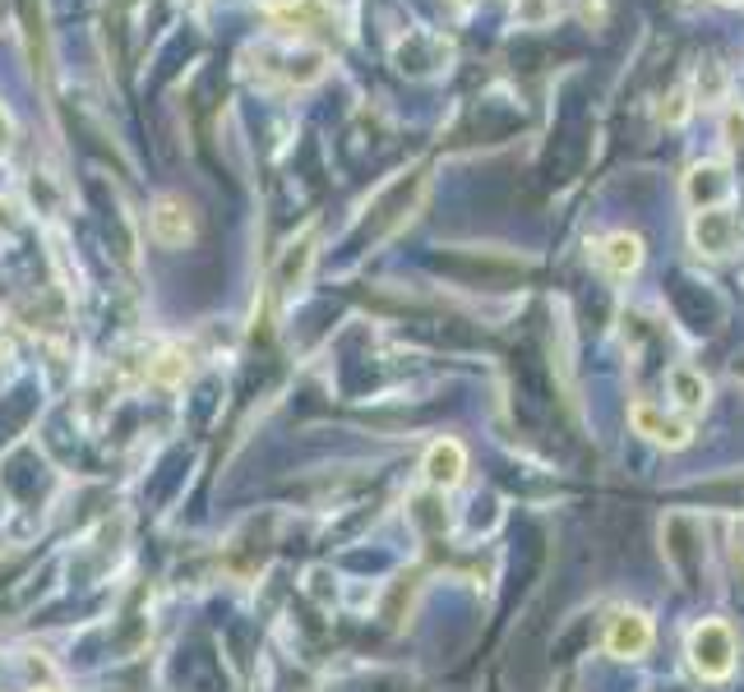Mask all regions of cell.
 <instances>
[{
  "label": "cell",
  "mask_w": 744,
  "mask_h": 692,
  "mask_svg": "<svg viewBox=\"0 0 744 692\" xmlns=\"http://www.w3.org/2000/svg\"><path fill=\"white\" fill-rule=\"evenodd\" d=\"M726 195H731V171L722 162H703L685 176V199L694 208H722Z\"/></svg>",
  "instance_id": "ba28073f"
},
{
  "label": "cell",
  "mask_w": 744,
  "mask_h": 692,
  "mask_svg": "<svg viewBox=\"0 0 744 692\" xmlns=\"http://www.w3.org/2000/svg\"><path fill=\"white\" fill-rule=\"evenodd\" d=\"M670 397H675V406L685 416H698L707 406V379L698 369H689V365H675L670 369Z\"/></svg>",
  "instance_id": "30bf717a"
},
{
  "label": "cell",
  "mask_w": 744,
  "mask_h": 692,
  "mask_svg": "<svg viewBox=\"0 0 744 692\" xmlns=\"http://www.w3.org/2000/svg\"><path fill=\"white\" fill-rule=\"evenodd\" d=\"M726 135H731V144H735V148H744V116H740V111H731Z\"/></svg>",
  "instance_id": "7c38bea8"
},
{
  "label": "cell",
  "mask_w": 744,
  "mask_h": 692,
  "mask_svg": "<svg viewBox=\"0 0 744 692\" xmlns=\"http://www.w3.org/2000/svg\"><path fill=\"white\" fill-rule=\"evenodd\" d=\"M462 476H468V448L458 444V438H440V444H430L425 453V481L435 490H453Z\"/></svg>",
  "instance_id": "8992f818"
},
{
  "label": "cell",
  "mask_w": 744,
  "mask_h": 692,
  "mask_svg": "<svg viewBox=\"0 0 744 692\" xmlns=\"http://www.w3.org/2000/svg\"><path fill=\"white\" fill-rule=\"evenodd\" d=\"M629 425L657 448H689L694 444V421L689 416H666L653 402H634L629 406Z\"/></svg>",
  "instance_id": "7a4b0ae2"
},
{
  "label": "cell",
  "mask_w": 744,
  "mask_h": 692,
  "mask_svg": "<svg viewBox=\"0 0 744 692\" xmlns=\"http://www.w3.org/2000/svg\"><path fill=\"white\" fill-rule=\"evenodd\" d=\"M731 563H735V573L744 582V517L731 522Z\"/></svg>",
  "instance_id": "8fae6325"
},
{
  "label": "cell",
  "mask_w": 744,
  "mask_h": 692,
  "mask_svg": "<svg viewBox=\"0 0 744 692\" xmlns=\"http://www.w3.org/2000/svg\"><path fill=\"white\" fill-rule=\"evenodd\" d=\"M685 655H689V670H694L703 683L731 679V670H735V633H731V623L703 619L694 633H689Z\"/></svg>",
  "instance_id": "6da1fadb"
},
{
  "label": "cell",
  "mask_w": 744,
  "mask_h": 692,
  "mask_svg": "<svg viewBox=\"0 0 744 692\" xmlns=\"http://www.w3.org/2000/svg\"><path fill=\"white\" fill-rule=\"evenodd\" d=\"M148 227H153V240H158V245H167V249H180L185 240L195 236V217H190V204H185L180 195H163L158 204H153Z\"/></svg>",
  "instance_id": "5b68a950"
},
{
  "label": "cell",
  "mask_w": 744,
  "mask_h": 692,
  "mask_svg": "<svg viewBox=\"0 0 744 692\" xmlns=\"http://www.w3.org/2000/svg\"><path fill=\"white\" fill-rule=\"evenodd\" d=\"M653 646V619L643 610H619L610 623H606V651L619 655V660H634Z\"/></svg>",
  "instance_id": "277c9868"
},
{
  "label": "cell",
  "mask_w": 744,
  "mask_h": 692,
  "mask_svg": "<svg viewBox=\"0 0 744 692\" xmlns=\"http://www.w3.org/2000/svg\"><path fill=\"white\" fill-rule=\"evenodd\" d=\"M601 259H606V268H610L615 277H629V273L643 268V240H638L634 231H610V236L601 240Z\"/></svg>",
  "instance_id": "9c48e42d"
},
{
  "label": "cell",
  "mask_w": 744,
  "mask_h": 692,
  "mask_svg": "<svg viewBox=\"0 0 744 692\" xmlns=\"http://www.w3.org/2000/svg\"><path fill=\"white\" fill-rule=\"evenodd\" d=\"M264 19L283 23V28H296V33H310V28H324L333 19V6H329V0H268Z\"/></svg>",
  "instance_id": "52a82bcc"
},
{
  "label": "cell",
  "mask_w": 744,
  "mask_h": 692,
  "mask_svg": "<svg viewBox=\"0 0 744 692\" xmlns=\"http://www.w3.org/2000/svg\"><path fill=\"white\" fill-rule=\"evenodd\" d=\"M689 236H694V245L703 249V255L722 259V255H731L735 240H740V223H735L731 208H698L694 223H689Z\"/></svg>",
  "instance_id": "3957f363"
}]
</instances>
